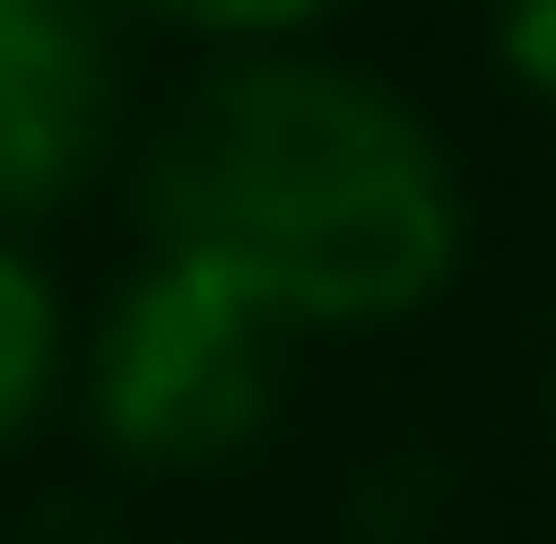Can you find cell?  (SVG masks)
<instances>
[{
  "mask_svg": "<svg viewBox=\"0 0 556 544\" xmlns=\"http://www.w3.org/2000/svg\"><path fill=\"white\" fill-rule=\"evenodd\" d=\"M124 13L174 25V38H199V50H285V38H321L346 0H124Z\"/></svg>",
  "mask_w": 556,
  "mask_h": 544,
  "instance_id": "obj_5",
  "label": "cell"
},
{
  "mask_svg": "<svg viewBox=\"0 0 556 544\" xmlns=\"http://www.w3.org/2000/svg\"><path fill=\"white\" fill-rule=\"evenodd\" d=\"M482 38H495V75L519 87V100L556 112V0H495V13H482Z\"/></svg>",
  "mask_w": 556,
  "mask_h": 544,
  "instance_id": "obj_6",
  "label": "cell"
},
{
  "mask_svg": "<svg viewBox=\"0 0 556 544\" xmlns=\"http://www.w3.org/2000/svg\"><path fill=\"white\" fill-rule=\"evenodd\" d=\"M285 346L298 334H273L248 298H223V284L174 273V261H137L124 298L100 309V334L75 346L87 433L124 470H223L273 433Z\"/></svg>",
  "mask_w": 556,
  "mask_h": 544,
  "instance_id": "obj_2",
  "label": "cell"
},
{
  "mask_svg": "<svg viewBox=\"0 0 556 544\" xmlns=\"http://www.w3.org/2000/svg\"><path fill=\"white\" fill-rule=\"evenodd\" d=\"M137 248L248 298L273 334H396L470 273V174L396 75L285 38L211 50L124 137Z\"/></svg>",
  "mask_w": 556,
  "mask_h": 544,
  "instance_id": "obj_1",
  "label": "cell"
},
{
  "mask_svg": "<svg viewBox=\"0 0 556 544\" xmlns=\"http://www.w3.org/2000/svg\"><path fill=\"white\" fill-rule=\"evenodd\" d=\"M124 137V0H0V236L62 223Z\"/></svg>",
  "mask_w": 556,
  "mask_h": 544,
  "instance_id": "obj_3",
  "label": "cell"
},
{
  "mask_svg": "<svg viewBox=\"0 0 556 544\" xmlns=\"http://www.w3.org/2000/svg\"><path fill=\"white\" fill-rule=\"evenodd\" d=\"M75 383V309H62V273L25 236H0V458L62 408Z\"/></svg>",
  "mask_w": 556,
  "mask_h": 544,
  "instance_id": "obj_4",
  "label": "cell"
}]
</instances>
